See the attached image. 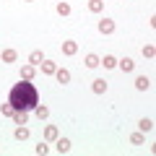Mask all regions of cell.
Listing matches in <instances>:
<instances>
[{"instance_id": "1", "label": "cell", "mask_w": 156, "mask_h": 156, "mask_svg": "<svg viewBox=\"0 0 156 156\" xmlns=\"http://www.w3.org/2000/svg\"><path fill=\"white\" fill-rule=\"evenodd\" d=\"M8 101H11L13 109H18V112H34V107L39 104V91H37V86H34V83L21 81V83H16L11 89Z\"/></svg>"}, {"instance_id": "2", "label": "cell", "mask_w": 156, "mask_h": 156, "mask_svg": "<svg viewBox=\"0 0 156 156\" xmlns=\"http://www.w3.org/2000/svg\"><path fill=\"white\" fill-rule=\"evenodd\" d=\"M78 52V42H73V39H68V42H62V55H76Z\"/></svg>"}, {"instance_id": "3", "label": "cell", "mask_w": 156, "mask_h": 156, "mask_svg": "<svg viewBox=\"0 0 156 156\" xmlns=\"http://www.w3.org/2000/svg\"><path fill=\"white\" fill-rule=\"evenodd\" d=\"M99 31L101 34H112L115 31V21H112V18H101L99 21Z\"/></svg>"}, {"instance_id": "4", "label": "cell", "mask_w": 156, "mask_h": 156, "mask_svg": "<svg viewBox=\"0 0 156 156\" xmlns=\"http://www.w3.org/2000/svg\"><path fill=\"white\" fill-rule=\"evenodd\" d=\"M55 151L57 154H68V151H70V140L68 138H57L55 140Z\"/></svg>"}, {"instance_id": "5", "label": "cell", "mask_w": 156, "mask_h": 156, "mask_svg": "<svg viewBox=\"0 0 156 156\" xmlns=\"http://www.w3.org/2000/svg\"><path fill=\"white\" fill-rule=\"evenodd\" d=\"M91 91H94V94H104V91H107V81H104V78L91 81Z\"/></svg>"}, {"instance_id": "6", "label": "cell", "mask_w": 156, "mask_h": 156, "mask_svg": "<svg viewBox=\"0 0 156 156\" xmlns=\"http://www.w3.org/2000/svg\"><path fill=\"white\" fill-rule=\"evenodd\" d=\"M39 65H42V73H44V76H55V70H57V65L52 60H42Z\"/></svg>"}, {"instance_id": "7", "label": "cell", "mask_w": 156, "mask_h": 156, "mask_svg": "<svg viewBox=\"0 0 156 156\" xmlns=\"http://www.w3.org/2000/svg\"><path fill=\"white\" fill-rule=\"evenodd\" d=\"M117 68L125 70V73H130V70H135V62L130 60V57H122V60H117Z\"/></svg>"}, {"instance_id": "8", "label": "cell", "mask_w": 156, "mask_h": 156, "mask_svg": "<svg viewBox=\"0 0 156 156\" xmlns=\"http://www.w3.org/2000/svg\"><path fill=\"white\" fill-rule=\"evenodd\" d=\"M55 76H57V83H70V73H68L65 68H57Z\"/></svg>"}, {"instance_id": "9", "label": "cell", "mask_w": 156, "mask_h": 156, "mask_svg": "<svg viewBox=\"0 0 156 156\" xmlns=\"http://www.w3.org/2000/svg\"><path fill=\"white\" fill-rule=\"evenodd\" d=\"M44 138L47 140H57V138H60V133H57L55 125H47V128H44Z\"/></svg>"}, {"instance_id": "10", "label": "cell", "mask_w": 156, "mask_h": 156, "mask_svg": "<svg viewBox=\"0 0 156 156\" xmlns=\"http://www.w3.org/2000/svg\"><path fill=\"white\" fill-rule=\"evenodd\" d=\"M89 11L91 13H101L104 11V0H89Z\"/></svg>"}, {"instance_id": "11", "label": "cell", "mask_w": 156, "mask_h": 156, "mask_svg": "<svg viewBox=\"0 0 156 156\" xmlns=\"http://www.w3.org/2000/svg\"><path fill=\"white\" fill-rule=\"evenodd\" d=\"M148 86H151V81H148L146 76H138V78H135V89H138V91H146Z\"/></svg>"}, {"instance_id": "12", "label": "cell", "mask_w": 156, "mask_h": 156, "mask_svg": "<svg viewBox=\"0 0 156 156\" xmlns=\"http://www.w3.org/2000/svg\"><path fill=\"white\" fill-rule=\"evenodd\" d=\"M34 73H37V70H34V65H23L21 68V78H23V81H31Z\"/></svg>"}, {"instance_id": "13", "label": "cell", "mask_w": 156, "mask_h": 156, "mask_svg": "<svg viewBox=\"0 0 156 156\" xmlns=\"http://www.w3.org/2000/svg\"><path fill=\"white\" fill-rule=\"evenodd\" d=\"M13 135H16V140H26L29 138V128H26V125H18Z\"/></svg>"}, {"instance_id": "14", "label": "cell", "mask_w": 156, "mask_h": 156, "mask_svg": "<svg viewBox=\"0 0 156 156\" xmlns=\"http://www.w3.org/2000/svg\"><path fill=\"white\" fill-rule=\"evenodd\" d=\"M34 115H37L39 120H44V117H50V109H47L44 104H37V107H34Z\"/></svg>"}, {"instance_id": "15", "label": "cell", "mask_w": 156, "mask_h": 156, "mask_svg": "<svg viewBox=\"0 0 156 156\" xmlns=\"http://www.w3.org/2000/svg\"><path fill=\"white\" fill-rule=\"evenodd\" d=\"M138 128H140V133H151V130H154V122H151L148 117H143V120L138 122Z\"/></svg>"}, {"instance_id": "16", "label": "cell", "mask_w": 156, "mask_h": 156, "mask_svg": "<svg viewBox=\"0 0 156 156\" xmlns=\"http://www.w3.org/2000/svg\"><path fill=\"white\" fill-rule=\"evenodd\" d=\"M42 60H44V55H42V50H34L31 55H29V62H31V65H39Z\"/></svg>"}, {"instance_id": "17", "label": "cell", "mask_w": 156, "mask_h": 156, "mask_svg": "<svg viewBox=\"0 0 156 156\" xmlns=\"http://www.w3.org/2000/svg\"><path fill=\"white\" fill-rule=\"evenodd\" d=\"M13 120H16V125H26V120H29V115H26V112H13Z\"/></svg>"}, {"instance_id": "18", "label": "cell", "mask_w": 156, "mask_h": 156, "mask_svg": "<svg viewBox=\"0 0 156 156\" xmlns=\"http://www.w3.org/2000/svg\"><path fill=\"white\" fill-rule=\"evenodd\" d=\"M99 57H96V55H86V68H91V70H94V68H99Z\"/></svg>"}, {"instance_id": "19", "label": "cell", "mask_w": 156, "mask_h": 156, "mask_svg": "<svg viewBox=\"0 0 156 156\" xmlns=\"http://www.w3.org/2000/svg\"><path fill=\"white\" fill-rule=\"evenodd\" d=\"M16 50H3V62H16Z\"/></svg>"}, {"instance_id": "20", "label": "cell", "mask_w": 156, "mask_h": 156, "mask_svg": "<svg viewBox=\"0 0 156 156\" xmlns=\"http://www.w3.org/2000/svg\"><path fill=\"white\" fill-rule=\"evenodd\" d=\"M99 65H104V68H117V57H112V55H104V60H101Z\"/></svg>"}, {"instance_id": "21", "label": "cell", "mask_w": 156, "mask_h": 156, "mask_svg": "<svg viewBox=\"0 0 156 156\" xmlns=\"http://www.w3.org/2000/svg\"><path fill=\"white\" fill-rule=\"evenodd\" d=\"M0 112H3L5 117H13V112H16V109H13V104L8 101V104H3V107H0Z\"/></svg>"}, {"instance_id": "22", "label": "cell", "mask_w": 156, "mask_h": 156, "mask_svg": "<svg viewBox=\"0 0 156 156\" xmlns=\"http://www.w3.org/2000/svg\"><path fill=\"white\" fill-rule=\"evenodd\" d=\"M154 55H156V47H154V44H146V47H143V57H148V60H151Z\"/></svg>"}, {"instance_id": "23", "label": "cell", "mask_w": 156, "mask_h": 156, "mask_svg": "<svg viewBox=\"0 0 156 156\" xmlns=\"http://www.w3.org/2000/svg\"><path fill=\"white\" fill-rule=\"evenodd\" d=\"M57 13H60V16H68V13H70V5H68V3H57Z\"/></svg>"}, {"instance_id": "24", "label": "cell", "mask_w": 156, "mask_h": 156, "mask_svg": "<svg viewBox=\"0 0 156 156\" xmlns=\"http://www.w3.org/2000/svg\"><path fill=\"white\" fill-rule=\"evenodd\" d=\"M143 133H133V135H130V143H135V146H140V143H143Z\"/></svg>"}, {"instance_id": "25", "label": "cell", "mask_w": 156, "mask_h": 156, "mask_svg": "<svg viewBox=\"0 0 156 156\" xmlns=\"http://www.w3.org/2000/svg\"><path fill=\"white\" fill-rule=\"evenodd\" d=\"M47 151H50V148H47V146H44V143H39V146H37V148H34V154H37V156H44V154H47Z\"/></svg>"}, {"instance_id": "26", "label": "cell", "mask_w": 156, "mask_h": 156, "mask_svg": "<svg viewBox=\"0 0 156 156\" xmlns=\"http://www.w3.org/2000/svg\"><path fill=\"white\" fill-rule=\"evenodd\" d=\"M26 3H31V0H26Z\"/></svg>"}]
</instances>
